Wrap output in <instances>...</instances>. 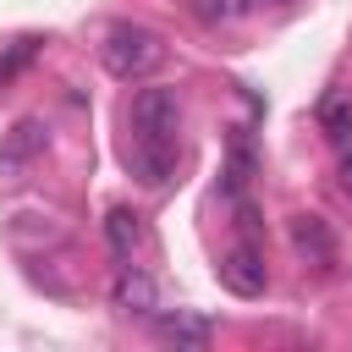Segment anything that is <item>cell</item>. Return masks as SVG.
Segmentation results:
<instances>
[{
	"label": "cell",
	"mask_w": 352,
	"mask_h": 352,
	"mask_svg": "<svg viewBox=\"0 0 352 352\" xmlns=\"http://www.w3.org/2000/svg\"><path fill=\"white\" fill-rule=\"evenodd\" d=\"M110 302H116V314H126V319H154L160 286H154V275H148L143 264L121 258V270H116V280H110Z\"/></svg>",
	"instance_id": "cell-3"
},
{
	"label": "cell",
	"mask_w": 352,
	"mask_h": 352,
	"mask_svg": "<svg viewBox=\"0 0 352 352\" xmlns=\"http://www.w3.org/2000/svg\"><path fill=\"white\" fill-rule=\"evenodd\" d=\"M292 248L308 258V264H336V236H330V226L319 220V214H292Z\"/></svg>",
	"instance_id": "cell-8"
},
{
	"label": "cell",
	"mask_w": 352,
	"mask_h": 352,
	"mask_svg": "<svg viewBox=\"0 0 352 352\" xmlns=\"http://www.w3.org/2000/svg\"><path fill=\"white\" fill-rule=\"evenodd\" d=\"M336 187L352 198V143H346V154H341V165H336Z\"/></svg>",
	"instance_id": "cell-13"
},
{
	"label": "cell",
	"mask_w": 352,
	"mask_h": 352,
	"mask_svg": "<svg viewBox=\"0 0 352 352\" xmlns=\"http://www.w3.org/2000/svg\"><path fill=\"white\" fill-rule=\"evenodd\" d=\"M220 286L236 292V297H264L270 270H264V258H258L253 248H231V253L220 258Z\"/></svg>",
	"instance_id": "cell-6"
},
{
	"label": "cell",
	"mask_w": 352,
	"mask_h": 352,
	"mask_svg": "<svg viewBox=\"0 0 352 352\" xmlns=\"http://www.w3.org/2000/svg\"><path fill=\"white\" fill-rule=\"evenodd\" d=\"M319 132L330 138V143H352V94H324L319 99Z\"/></svg>",
	"instance_id": "cell-10"
},
{
	"label": "cell",
	"mask_w": 352,
	"mask_h": 352,
	"mask_svg": "<svg viewBox=\"0 0 352 352\" xmlns=\"http://www.w3.org/2000/svg\"><path fill=\"white\" fill-rule=\"evenodd\" d=\"M132 132L138 138H176L182 132V99H176V88H138L132 94Z\"/></svg>",
	"instance_id": "cell-2"
},
{
	"label": "cell",
	"mask_w": 352,
	"mask_h": 352,
	"mask_svg": "<svg viewBox=\"0 0 352 352\" xmlns=\"http://www.w3.org/2000/svg\"><path fill=\"white\" fill-rule=\"evenodd\" d=\"M38 50H44V33H22V38H11V44L0 50V88L16 82V77L38 60Z\"/></svg>",
	"instance_id": "cell-11"
},
{
	"label": "cell",
	"mask_w": 352,
	"mask_h": 352,
	"mask_svg": "<svg viewBox=\"0 0 352 352\" xmlns=\"http://www.w3.org/2000/svg\"><path fill=\"white\" fill-rule=\"evenodd\" d=\"M126 165L143 187H170L176 176V138H132L126 143Z\"/></svg>",
	"instance_id": "cell-5"
},
{
	"label": "cell",
	"mask_w": 352,
	"mask_h": 352,
	"mask_svg": "<svg viewBox=\"0 0 352 352\" xmlns=\"http://www.w3.org/2000/svg\"><path fill=\"white\" fill-rule=\"evenodd\" d=\"M99 60H104L110 77L138 82V77H148V72L165 60V38H160L154 28H143V22H116V28L104 33V44H99Z\"/></svg>",
	"instance_id": "cell-1"
},
{
	"label": "cell",
	"mask_w": 352,
	"mask_h": 352,
	"mask_svg": "<svg viewBox=\"0 0 352 352\" xmlns=\"http://www.w3.org/2000/svg\"><path fill=\"white\" fill-rule=\"evenodd\" d=\"M44 148H50V126H44L38 116H22V121L6 132V143H0V182H22V170H28Z\"/></svg>",
	"instance_id": "cell-4"
},
{
	"label": "cell",
	"mask_w": 352,
	"mask_h": 352,
	"mask_svg": "<svg viewBox=\"0 0 352 352\" xmlns=\"http://www.w3.org/2000/svg\"><path fill=\"white\" fill-rule=\"evenodd\" d=\"M154 336H160V341H170V346L204 352V346L214 341V324H209L204 314H187V308H176V314H160V319H154Z\"/></svg>",
	"instance_id": "cell-7"
},
{
	"label": "cell",
	"mask_w": 352,
	"mask_h": 352,
	"mask_svg": "<svg viewBox=\"0 0 352 352\" xmlns=\"http://www.w3.org/2000/svg\"><path fill=\"white\" fill-rule=\"evenodd\" d=\"M104 242H110V253H116V258H132V253L148 242L143 214H138V209H126V204H116V209L104 214Z\"/></svg>",
	"instance_id": "cell-9"
},
{
	"label": "cell",
	"mask_w": 352,
	"mask_h": 352,
	"mask_svg": "<svg viewBox=\"0 0 352 352\" xmlns=\"http://www.w3.org/2000/svg\"><path fill=\"white\" fill-rule=\"evenodd\" d=\"M187 11L204 22V28H231L253 11V0H187Z\"/></svg>",
	"instance_id": "cell-12"
},
{
	"label": "cell",
	"mask_w": 352,
	"mask_h": 352,
	"mask_svg": "<svg viewBox=\"0 0 352 352\" xmlns=\"http://www.w3.org/2000/svg\"><path fill=\"white\" fill-rule=\"evenodd\" d=\"M264 6H297V0H264Z\"/></svg>",
	"instance_id": "cell-14"
}]
</instances>
